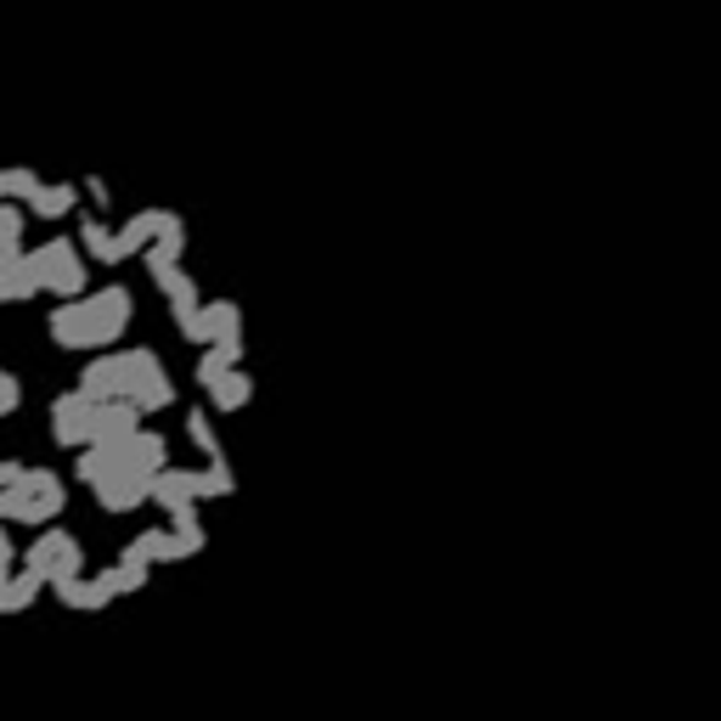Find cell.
<instances>
[{
	"mask_svg": "<svg viewBox=\"0 0 721 721\" xmlns=\"http://www.w3.org/2000/svg\"><path fill=\"white\" fill-rule=\"evenodd\" d=\"M79 389L90 401H125V378H119V355H90L85 360V373H79Z\"/></svg>",
	"mask_w": 721,
	"mask_h": 721,
	"instance_id": "cell-10",
	"label": "cell"
},
{
	"mask_svg": "<svg viewBox=\"0 0 721 721\" xmlns=\"http://www.w3.org/2000/svg\"><path fill=\"white\" fill-rule=\"evenodd\" d=\"M73 204H79V187H68V180H46V187H40L23 209H29L34 220H68Z\"/></svg>",
	"mask_w": 721,
	"mask_h": 721,
	"instance_id": "cell-13",
	"label": "cell"
},
{
	"mask_svg": "<svg viewBox=\"0 0 721 721\" xmlns=\"http://www.w3.org/2000/svg\"><path fill=\"white\" fill-rule=\"evenodd\" d=\"M169 530H175V541H180V547H187V559H198L204 553V518H198V502H180L175 513H169Z\"/></svg>",
	"mask_w": 721,
	"mask_h": 721,
	"instance_id": "cell-19",
	"label": "cell"
},
{
	"mask_svg": "<svg viewBox=\"0 0 721 721\" xmlns=\"http://www.w3.org/2000/svg\"><path fill=\"white\" fill-rule=\"evenodd\" d=\"M40 586H46V575H34L29 564H23V575H0V614H23L40 597Z\"/></svg>",
	"mask_w": 721,
	"mask_h": 721,
	"instance_id": "cell-18",
	"label": "cell"
},
{
	"mask_svg": "<svg viewBox=\"0 0 721 721\" xmlns=\"http://www.w3.org/2000/svg\"><path fill=\"white\" fill-rule=\"evenodd\" d=\"M113 468H119V445H108V439H90V445H79L73 474H79L85 485H102Z\"/></svg>",
	"mask_w": 721,
	"mask_h": 721,
	"instance_id": "cell-14",
	"label": "cell"
},
{
	"mask_svg": "<svg viewBox=\"0 0 721 721\" xmlns=\"http://www.w3.org/2000/svg\"><path fill=\"white\" fill-rule=\"evenodd\" d=\"M243 360V338H215V344H204V360H198V384L209 389L215 378H226L231 367Z\"/></svg>",
	"mask_w": 721,
	"mask_h": 721,
	"instance_id": "cell-17",
	"label": "cell"
},
{
	"mask_svg": "<svg viewBox=\"0 0 721 721\" xmlns=\"http://www.w3.org/2000/svg\"><path fill=\"white\" fill-rule=\"evenodd\" d=\"M73 575H85V547H79V541H68V547L57 553V564L46 570V586H57V581H73Z\"/></svg>",
	"mask_w": 721,
	"mask_h": 721,
	"instance_id": "cell-28",
	"label": "cell"
},
{
	"mask_svg": "<svg viewBox=\"0 0 721 721\" xmlns=\"http://www.w3.org/2000/svg\"><path fill=\"white\" fill-rule=\"evenodd\" d=\"M175 559H187L175 530H141L136 541H125V553H119V564H175Z\"/></svg>",
	"mask_w": 721,
	"mask_h": 721,
	"instance_id": "cell-7",
	"label": "cell"
},
{
	"mask_svg": "<svg viewBox=\"0 0 721 721\" xmlns=\"http://www.w3.org/2000/svg\"><path fill=\"white\" fill-rule=\"evenodd\" d=\"M204 322H209V344H215V338H243V310H237V299L204 305Z\"/></svg>",
	"mask_w": 721,
	"mask_h": 721,
	"instance_id": "cell-24",
	"label": "cell"
},
{
	"mask_svg": "<svg viewBox=\"0 0 721 721\" xmlns=\"http://www.w3.org/2000/svg\"><path fill=\"white\" fill-rule=\"evenodd\" d=\"M18 406H23V384L12 373H0V417H12Z\"/></svg>",
	"mask_w": 721,
	"mask_h": 721,
	"instance_id": "cell-33",
	"label": "cell"
},
{
	"mask_svg": "<svg viewBox=\"0 0 721 721\" xmlns=\"http://www.w3.org/2000/svg\"><path fill=\"white\" fill-rule=\"evenodd\" d=\"M90 496L102 502V513H136L141 502H152V474H130V468H113L102 485H90Z\"/></svg>",
	"mask_w": 721,
	"mask_h": 721,
	"instance_id": "cell-4",
	"label": "cell"
},
{
	"mask_svg": "<svg viewBox=\"0 0 721 721\" xmlns=\"http://www.w3.org/2000/svg\"><path fill=\"white\" fill-rule=\"evenodd\" d=\"M23 226H29L23 204H0V254H18L23 248Z\"/></svg>",
	"mask_w": 721,
	"mask_h": 721,
	"instance_id": "cell-27",
	"label": "cell"
},
{
	"mask_svg": "<svg viewBox=\"0 0 721 721\" xmlns=\"http://www.w3.org/2000/svg\"><path fill=\"white\" fill-rule=\"evenodd\" d=\"M136 428H141V412H136L130 401H97V412H90V439L125 445Z\"/></svg>",
	"mask_w": 721,
	"mask_h": 721,
	"instance_id": "cell-6",
	"label": "cell"
},
{
	"mask_svg": "<svg viewBox=\"0 0 721 721\" xmlns=\"http://www.w3.org/2000/svg\"><path fill=\"white\" fill-rule=\"evenodd\" d=\"M73 243L97 259V265H119V248H113V226L102 220V215H85L79 220V231H73Z\"/></svg>",
	"mask_w": 721,
	"mask_h": 721,
	"instance_id": "cell-15",
	"label": "cell"
},
{
	"mask_svg": "<svg viewBox=\"0 0 721 721\" xmlns=\"http://www.w3.org/2000/svg\"><path fill=\"white\" fill-rule=\"evenodd\" d=\"M248 401H254V378H248L243 367H231L226 378H215V384H209V406H215V412H226V417H231V412H243Z\"/></svg>",
	"mask_w": 721,
	"mask_h": 721,
	"instance_id": "cell-16",
	"label": "cell"
},
{
	"mask_svg": "<svg viewBox=\"0 0 721 721\" xmlns=\"http://www.w3.org/2000/svg\"><path fill=\"white\" fill-rule=\"evenodd\" d=\"M125 401H130V406H136L141 417H152V412H164V406H175V384H169L164 373H152V378H141V384H136V389H130Z\"/></svg>",
	"mask_w": 721,
	"mask_h": 721,
	"instance_id": "cell-22",
	"label": "cell"
},
{
	"mask_svg": "<svg viewBox=\"0 0 721 721\" xmlns=\"http://www.w3.org/2000/svg\"><path fill=\"white\" fill-rule=\"evenodd\" d=\"M40 294V277H34V265L29 254H0V305H29Z\"/></svg>",
	"mask_w": 721,
	"mask_h": 721,
	"instance_id": "cell-8",
	"label": "cell"
},
{
	"mask_svg": "<svg viewBox=\"0 0 721 721\" xmlns=\"http://www.w3.org/2000/svg\"><path fill=\"white\" fill-rule=\"evenodd\" d=\"M51 592H57V603H68V609H102V603H113V597L102 592V581H97V575H90V581H85V575L57 581Z\"/></svg>",
	"mask_w": 721,
	"mask_h": 721,
	"instance_id": "cell-21",
	"label": "cell"
},
{
	"mask_svg": "<svg viewBox=\"0 0 721 721\" xmlns=\"http://www.w3.org/2000/svg\"><path fill=\"white\" fill-rule=\"evenodd\" d=\"M85 192H90V209H97V215L113 204V192H108V180H102V175H85Z\"/></svg>",
	"mask_w": 721,
	"mask_h": 721,
	"instance_id": "cell-34",
	"label": "cell"
},
{
	"mask_svg": "<svg viewBox=\"0 0 721 721\" xmlns=\"http://www.w3.org/2000/svg\"><path fill=\"white\" fill-rule=\"evenodd\" d=\"M29 265H34L40 288H46V294H57V299H79V294L90 288V270H85V259H79V243H73V237H46V248H34V254H29Z\"/></svg>",
	"mask_w": 721,
	"mask_h": 721,
	"instance_id": "cell-1",
	"label": "cell"
},
{
	"mask_svg": "<svg viewBox=\"0 0 721 721\" xmlns=\"http://www.w3.org/2000/svg\"><path fill=\"white\" fill-rule=\"evenodd\" d=\"M62 507H68V496H29V502H23V518H18V524H34V530H40V524H51V518H57Z\"/></svg>",
	"mask_w": 721,
	"mask_h": 721,
	"instance_id": "cell-30",
	"label": "cell"
},
{
	"mask_svg": "<svg viewBox=\"0 0 721 721\" xmlns=\"http://www.w3.org/2000/svg\"><path fill=\"white\" fill-rule=\"evenodd\" d=\"M29 496H62V474H51V468H23V480H18Z\"/></svg>",
	"mask_w": 721,
	"mask_h": 721,
	"instance_id": "cell-31",
	"label": "cell"
},
{
	"mask_svg": "<svg viewBox=\"0 0 721 721\" xmlns=\"http://www.w3.org/2000/svg\"><path fill=\"white\" fill-rule=\"evenodd\" d=\"M237 491V474L226 468V457H215L204 474H198V502H215V496H231Z\"/></svg>",
	"mask_w": 721,
	"mask_h": 721,
	"instance_id": "cell-26",
	"label": "cell"
},
{
	"mask_svg": "<svg viewBox=\"0 0 721 721\" xmlns=\"http://www.w3.org/2000/svg\"><path fill=\"white\" fill-rule=\"evenodd\" d=\"M90 412H97V401H90L85 389H68L51 401V439L57 445H90Z\"/></svg>",
	"mask_w": 721,
	"mask_h": 721,
	"instance_id": "cell-3",
	"label": "cell"
},
{
	"mask_svg": "<svg viewBox=\"0 0 721 721\" xmlns=\"http://www.w3.org/2000/svg\"><path fill=\"white\" fill-rule=\"evenodd\" d=\"M23 480V463H7V457H0V485H18Z\"/></svg>",
	"mask_w": 721,
	"mask_h": 721,
	"instance_id": "cell-35",
	"label": "cell"
},
{
	"mask_svg": "<svg viewBox=\"0 0 721 721\" xmlns=\"http://www.w3.org/2000/svg\"><path fill=\"white\" fill-rule=\"evenodd\" d=\"M97 299V322H102V344H113V338H125V327H130V288H119V283H108V288H97L90 294Z\"/></svg>",
	"mask_w": 721,
	"mask_h": 721,
	"instance_id": "cell-11",
	"label": "cell"
},
{
	"mask_svg": "<svg viewBox=\"0 0 721 721\" xmlns=\"http://www.w3.org/2000/svg\"><path fill=\"white\" fill-rule=\"evenodd\" d=\"M152 502L164 513H175L180 502H198V474L192 468H158L152 474Z\"/></svg>",
	"mask_w": 721,
	"mask_h": 721,
	"instance_id": "cell-12",
	"label": "cell"
},
{
	"mask_svg": "<svg viewBox=\"0 0 721 721\" xmlns=\"http://www.w3.org/2000/svg\"><path fill=\"white\" fill-rule=\"evenodd\" d=\"M187 439L204 451V457L215 463V457H226V451H220V439H215V428H209V417L204 412H187Z\"/></svg>",
	"mask_w": 721,
	"mask_h": 721,
	"instance_id": "cell-29",
	"label": "cell"
},
{
	"mask_svg": "<svg viewBox=\"0 0 721 721\" xmlns=\"http://www.w3.org/2000/svg\"><path fill=\"white\" fill-rule=\"evenodd\" d=\"M23 502H29V491H23V485H0V524L23 518Z\"/></svg>",
	"mask_w": 721,
	"mask_h": 721,
	"instance_id": "cell-32",
	"label": "cell"
},
{
	"mask_svg": "<svg viewBox=\"0 0 721 721\" xmlns=\"http://www.w3.org/2000/svg\"><path fill=\"white\" fill-rule=\"evenodd\" d=\"M46 333L57 349H73V355H97L108 349L102 344V322H97V299L79 294V299H62L51 316H46Z\"/></svg>",
	"mask_w": 721,
	"mask_h": 721,
	"instance_id": "cell-2",
	"label": "cell"
},
{
	"mask_svg": "<svg viewBox=\"0 0 721 721\" xmlns=\"http://www.w3.org/2000/svg\"><path fill=\"white\" fill-rule=\"evenodd\" d=\"M68 541H73V535H68V530H51V524H40V535H34V541H29V553H23V564H29V570H34V575H46V570H51V564H57V553H62V547H68Z\"/></svg>",
	"mask_w": 721,
	"mask_h": 721,
	"instance_id": "cell-20",
	"label": "cell"
},
{
	"mask_svg": "<svg viewBox=\"0 0 721 721\" xmlns=\"http://www.w3.org/2000/svg\"><path fill=\"white\" fill-rule=\"evenodd\" d=\"M169 215H175V209H136V215H130V220L113 231V248H119V259L141 254V248H147V243H152V237L169 226Z\"/></svg>",
	"mask_w": 721,
	"mask_h": 721,
	"instance_id": "cell-9",
	"label": "cell"
},
{
	"mask_svg": "<svg viewBox=\"0 0 721 721\" xmlns=\"http://www.w3.org/2000/svg\"><path fill=\"white\" fill-rule=\"evenodd\" d=\"M119 468H130V474H158V468H169V439L152 434V428H136V434L119 445Z\"/></svg>",
	"mask_w": 721,
	"mask_h": 721,
	"instance_id": "cell-5",
	"label": "cell"
},
{
	"mask_svg": "<svg viewBox=\"0 0 721 721\" xmlns=\"http://www.w3.org/2000/svg\"><path fill=\"white\" fill-rule=\"evenodd\" d=\"M147 570H152V564H113V570H97V581H102L108 597H125V592H141V586H147Z\"/></svg>",
	"mask_w": 721,
	"mask_h": 721,
	"instance_id": "cell-25",
	"label": "cell"
},
{
	"mask_svg": "<svg viewBox=\"0 0 721 721\" xmlns=\"http://www.w3.org/2000/svg\"><path fill=\"white\" fill-rule=\"evenodd\" d=\"M40 187H46V180L29 164H7V169H0V204H29Z\"/></svg>",
	"mask_w": 721,
	"mask_h": 721,
	"instance_id": "cell-23",
	"label": "cell"
}]
</instances>
